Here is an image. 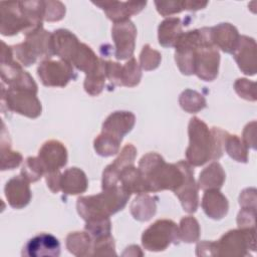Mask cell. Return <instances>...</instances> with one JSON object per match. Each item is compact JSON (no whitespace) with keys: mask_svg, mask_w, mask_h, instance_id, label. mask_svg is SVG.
<instances>
[{"mask_svg":"<svg viewBox=\"0 0 257 257\" xmlns=\"http://www.w3.org/2000/svg\"><path fill=\"white\" fill-rule=\"evenodd\" d=\"M138 169L147 183L149 192L167 189L176 192L184 182L182 161L178 164H167L156 153L144 156L140 161Z\"/></svg>","mask_w":257,"mask_h":257,"instance_id":"cell-1","label":"cell"},{"mask_svg":"<svg viewBox=\"0 0 257 257\" xmlns=\"http://www.w3.org/2000/svg\"><path fill=\"white\" fill-rule=\"evenodd\" d=\"M130 196L127 191L116 185L100 194L78 198L76 207L78 214L85 221L109 218L125 206Z\"/></svg>","mask_w":257,"mask_h":257,"instance_id":"cell-2","label":"cell"},{"mask_svg":"<svg viewBox=\"0 0 257 257\" xmlns=\"http://www.w3.org/2000/svg\"><path fill=\"white\" fill-rule=\"evenodd\" d=\"M190 145L186 158L193 166H202L214 160V139L206 123L198 117H192L189 123Z\"/></svg>","mask_w":257,"mask_h":257,"instance_id":"cell-3","label":"cell"},{"mask_svg":"<svg viewBox=\"0 0 257 257\" xmlns=\"http://www.w3.org/2000/svg\"><path fill=\"white\" fill-rule=\"evenodd\" d=\"M13 55L24 66H29L38 58L47 59L54 53L52 49L51 34L43 30L42 27L26 35L23 43L12 47Z\"/></svg>","mask_w":257,"mask_h":257,"instance_id":"cell-4","label":"cell"},{"mask_svg":"<svg viewBox=\"0 0 257 257\" xmlns=\"http://www.w3.org/2000/svg\"><path fill=\"white\" fill-rule=\"evenodd\" d=\"M1 34L10 36L19 31L29 34L42 27L25 10L22 2H1Z\"/></svg>","mask_w":257,"mask_h":257,"instance_id":"cell-5","label":"cell"},{"mask_svg":"<svg viewBox=\"0 0 257 257\" xmlns=\"http://www.w3.org/2000/svg\"><path fill=\"white\" fill-rule=\"evenodd\" d=\"M204 38L194 55V73L205 81H212L218 74L220 55L211 36V28H203Z\"/></svg>","mask_w":257,"mask_h":257,"instance_id":"cell-6","label":"cell"},{"mask_svg":"<svg viewBox=\"0 0 257 257\" xmlns=\"http://www.w3.org/2000/svg\"><path fill=\"white\" fill-rule=\"evenodd\" d=\"M255 228H240L224 234L216 242V255L218 256H246L249 249L256 250Z\"/></svg>","mask_w":257,"mask_h":257,"instance_id":"cell-7","label":"cell"},{"mask_svg":"<svg viewBox=\"0 0 257 257\" xmlns=\"http://www.w3.org/2000/svg\"><path fill=\"white\" fill-rule=\"evenodd\" d=\"M179 227L171 220H158L144 231L142 243L149 251H163L180 241Z\"/></svg>","mask_w":257,"mask_h":257,"instance_id":"cell-8","label":"cell"},{"mask_svg":"<svg viewBox=\"0 0 257 257\" xmlns=\"http://www.w3.org/2000/svg\"><path fill=\"white\" fill-rule=\"evenodd\" d=\"M36 91L24 88H11L6 90L2 85V103L11 111L35 118L41 113V103Z\"/></svg>","mask_w":257,"mask_h":257,"instance_id":"cell-9","label":"cell"},{"mask_svg":"<svg viewBox=\"0 0 257 257\" xmlns=\"http://www.w3.org/2000/svg\"><path fill=\"white\" fill-rule=\"evenodd\" d=\"M204 38V30L195 29L182 32L176 41V62L182 73L190 75L194 73V55L197 47Z\"/></svg>","mask_w":257,"mask_h":257,"instance_id":"cell-10","label":"cell"},{"mask_svg":"<svg viewBox=\"0 0 257 257\" xmlns=\"http://www.w3.org/2000/svg\"><path fill=\"white\" fill-rule=\"evenodd\" d=\"M38 76L45 86H65L75 77L72 65L64 60H43L37 68Z\"/></svg>","mask_w":257,"mask_h":257,"instance_id":"cell-11","label":"cell"},{"mask_svg":"<svg viewBox=\"0 0 257 257\" xmlns=\"http://www.w3.org/2000/svg\"><path fill=\"white\" fill-rule=\"evenodd\" d=\"M111 35L115 44L114 55L116 59L123 60L133 57L137 35V28L134 23L128 19L114 23Z\"/></svg>","mask_w":257,"mask_h":257,"instance_id":"cell-12","label":"cell"},{"mask_svg":"<svg viewBox=\"0 0 257 257\" xmlns=\"http://www.w3.org/2000/svg\"><path fill=\"white\" fill-rule=\"evenodd\" d=\"M1 77L8 84V87L30 89L37 92V85L34 79L13 59L1 61Z\"/></svg>","mask_w":257,"mask_h":257,"instance_id":"cell-13","label":"cell"},{"mask_svg":"<svg viewBox=\"0 0 257 257\" xmlns=\"http://www.w3.org/2000/svg\"><path fill=\"white\" fill-rule=\"evenodd\" d=\"M38 159L45 174L59 171L67 163L65 147L58 141H48L39 150Z\"/></svg>","mask_w":257,"mask_h":257,"instance_id":"cell-14","label":"cell"},{"mask_svg":"<svg viewBox=\"0 0 257 257\" xmlns=\"http://www.w3.org/2000/svg\"><path fill=\"white\" fill-rule=\"evenodd\" d=\"M60 254V243L49 233H41L31 238L23 248L22 255L30 257H57Z\"/></svg>","mask_w":257,"mask_h":257,"instance_id":"cell-15","label":"cell"},{"mask_svg":"<svg viewBox=\"0 0 257 257\" xmlns=\"http://www.w3.org/2000/svg\"><path fill=\"white\" fill-rule=\"evenodd\" d=\"M182 166L184 170V182L175 194L179 197L184 210L188 213H194L198 208V187L193 177L194 171L185 161H182Z\"/></svg>","mask_w":257,"mask_h":257,"instance_id":"cell-16","label":"cell"},{"mask_svg":"<svg viewBox=\"0 0 257 257\" xmlns=\"http://www.w3.org/2000/svg\"><path fill=\"white\" fill-rule=\"evenodd\" d=\"M234 58L239 68L247 75H254L256 72V42L248 36H240L235 50Z\"/></svg>","mask_w":257,"mask_h":257,"instance_id":"cell-17","label":"cell"},{"mask_svg":"<svg viewBox=\"0 0 257 257\" xmlns=\"http://www.w3.org/2000/svg\"><path fill=\"white\" fill-rule=\"evenodd\" d=\"M137 155V150L132 144H127L122 149L119 157L115 161L107 166L102 174V189H108L113 186H116L118 181L119 173L126 166L133 165Z\"/></svg>","mask_w":257,"mask_h":257,"instance_id":"cell-18","label":"cell"},{"mask_svg":"<svg viewBox=\"0 0 257 257\" xmlns=\"http://www.w3.org/2000/svg\"><path fill=\"white\" fill-rule=\"evenodd\" d=\"M135 120L136 117L131 111H114L104 120L102 134L121 142L122 137L133 128Z\"/></svg>","mask_w":257,"mask_h":257,"instance_id":"cell-19","label":"cell"},{"mask_svg":"<svg viewBox=\"0 0 257 257\" xmlns=\"http://www.w3.org/2000/svg\"><path fill=\"white\" fill-rule=\"evenodd\" d=\"M51 42L53 53L71 64V60L80 44L75 35L66 29H58L51 34Z\"/></svg>","mask_w":257,"mask_h":257,"instance_id":"cell-20","label":"cell"},{"mask_svg":"<svg viewBox=\"0 0 257 257\" xmlns=\"http://www.w3.org/2000/svg\"><path fill=\"white\" fill-rule=\"evenodd\" d=\"M28 183L22 176H16L7 182L5 196L11 207L21 209L30 202L31 192Z\"/></svg>","mask_w":257,"mask_h":257,"instance_id":"cell-21","label":"cell"},{"mask_svg":"<svg viewBox=\"0 0 257 257\" xmlns=\"http://www.w3.org/2000/svg\"><path fill=\"white\" fill-rule=\"evenodd\" d=\"M101 7L109 19L114 23L127 20L131 15L139 13L147 4V2H93Z\"/></svg>","mask_w":257,"mask_h":257,"instance_id":"cell-22","label":"cell"},{"mask_svg":"<svg viewBox=\"0 0 257 257\" xmlns=\"http://www.w3.org/2000/svg\"><path fill=\"white\" fill-rule=\"evenodd\" d=\"M211 36L214 45L227 53H233L240 37L237 29L229 23H221L211 28Z\"/></svg>","mask_w":257,"mask_h":257,"instance_id":"cell-23","label":"cell"},{"mask_svg":"<svg viewBox=\"0 0 257 257\" xmlns=\"http://www.w3.org/2000/svg\"><path fill=\"white\" fill-rule=\"evenodd\" d=\"M202 207L208 217L219 220L227 214L229 206L228 201L223 194L217 189H211L206 190L202 200Z\"/></svg>","mask_w":257,"mask_h":257,"instance_id":"cell-24","label":"cell"},{"mask_svg":"<svg viewBox=\"0 0 257 257\" xmlns=\"http://www.w3.org/2000/svg\"><path fill=\"white\" fill-rule=\"evenodd\" d=\"M88 186L85 174L77 168L67 169L61 174L60 190L65 194L77 195L86 191Z\"/></svg>","mask_w":257,"mask_h":257,"instance_id":"cell-25","label":"cell"},{"mask_svg":"<svg viewBox=\"0 0 257 257\" xmlns=\"http://www.w3.org/2000/svg\"><path fill=\"white\" fill-rule=\"evenodd\" d=\"M118 181L121 183L120 186L130 194L149 193V188L140 170L135 168L133 165L126 166L122 169V171L119 173Z\"/></svg>","mask_w":257,"mask_h":257,"instance_id":"cell-26","label":"cell"},{"mask_svg":"<svg viewBox=\"0 0 257 257\" xmlns=\"http://www.w3.org/2000/svg\"><path fill=\"white\" fill-rule=\"evenodd\" d=\"M99 61L100 59L94 54L89 46L80 43L71 60V64L77 69L84 71L87 75L96 69Z\"/></svg>","mask_w":257,"mask_h":257,"instance_id":"cell-27","label":"cell"},{"mask_svg":"<svg viewBox=\"0 0 257 257\" xmlns=\"http://www.w3.org/2000/svg\"><path fill=\"white\" fill-rule=\"evenodd\" d=\"M181 34L182 25L179 18H168L159 26V42L164 47L175 46L176 41Z\"/></svg>","mask_w":257,"mask_h":257,"instance_id":"cell-28","label":"cell"},{"mask_svg":"<svg viewBox=\"0 0 257 257\" xmlns=\"http://www.w3.org/2000/svg\"><path fill=\"white\" fill-rule=\"evenodd\" d=\"M225 180V173L218 163H212L200 174L199 187L203 190H219Z\"/></svg>","mask_w":257,"mask_h":257,"instance_id":"cell-29","label":"cell"},{"mask_svg":"<svg viewBox=\"0 0 257 257\" xmlns=\"http://www.w3.org/2000/svg\"><path fill=\"white\" fill-rule=\"evenodd\" d=\"M91 237L85 232H73L66 238V247L70 253L75 256L92 255Z\"/></svg>","mask_w":257,"mask_h":257,"instance_id":"cell-30","label":"cell"},{"mask_svg":"<svg viewBox=\"0 0 257 257\" xmlns=\"http://www.w3.org/2000/svg\"><path fill=\"white\" fill-rule=\"evenodd\" d=\"M156 198L149 195L139 194L131 206V212L134 218L139 221L150 220L156 213Z\"/></svg>","mask_w":257,"mask_h":257,"instance_id":"cell-31","label":"cell"},{"mask_svg":"<svg viewBox=\"0 0 257 257\" xmlns=\"http://www.w3.org/2000/svg\"><path fill=\"white\" fill-rule=\"evenodd\" d=\"M105 77H106L105 61L100 59L96 69L86 75V78L84 81L85 91L90 95L99 94L104 87Z\"/></svg>","mask_w":257,"mask_h":257,"instance_id":"cell-32","label":"cell"},{"mask_svg":"<svg viewBox=\"0 0 257 257\" xmlns=\"http://www.w3.org/2000/svg\"><path fill=\"white\" fill-rule=\"evenodd\" d=\"M180 104L188 112H197L206 106V100L197 91L187 89L180 95Z\"/></svg>","mask_w":257,"mask_h":257,"instance_id":"cell-33","label":"cell"},{"mask_svg":"<svg viewBox=\"0 0 257 257\" xmlns=\"http://www.w3.org/2000/svg\"><path fill=\"white\" fill-rule=\"evenodd\" d=\"M224 149L227 154L237 162H247V147L241 143V140L237 136H230L228 134L225 140Z\"/></svg>","mask_w":257,"mask_h":257,"instance_id":"cell-34","label":"cell"},{"mask_svg":"<svg viewBox=\"0 0 257 257\" xmlns=\"http://www.w3.org/2000/svg\"><path fill=\"white\" fill-rule=\"evenodd\" d=\"M180 239L187 243L196 242L199 239L200 227L198 221L193 217H185L180 222Z\"/></svg>","mask_w":257,"mask_h":257,"instance_id":"cell-35","label":"cell"},{"mask_svg":"<svg viewBox=\"0 0 257 257\" xmlns=\"http://www.w3.org/2000/svg\"><path fill=\"white\" fill-rule=\"evenodd\" d=\"M119 144V141L101 133L94 140V149L98 155L108 157L118 153Z\"/></svg>","mask_w":257,"mask_h":257,"instance_id":"cell-36","label":"cell"},{"mask_svg":"<svg viewBox=\"0 0 257 257\" xmlns=\"http://www.w3.org/2000/svg\"><path fill=\"white\" fill-rule=\"evenodd\" d=\"M142 76L141 68L134 57L122 66L121 69V85L135 86L140 82Z\"/></svg>","mask_w":257,"mask_h":257,"instance_id":"cell-37","label":"cell"},{"mask_svg":"<svg viewBox=\"0 0 257 257\" xmlns=\"http://www.w3.org/2000/svg\"><path fill=\"white\" fill-rule=\"evenodd\" d=\"M43 174H45V171L39 159L34 157L27 158L22 167L21 176L28 182H36L42 177Z\"/></svg>","mask_w":257,"mask_h":257,"instance_id":"cell-38","label":"cell"},{"mask_svg":"<svg viewBox=\"0 0 257 257\" xmlns=\"http://www.w3.org/2000/svg\"><path fill=\"white\" fill-rule=\"evenodd\" d=\"M85 230L90 233L92 238L98 239L110 235V221L109 218L95 219L86 221Z\"/></svg>","mask_w":257,"mask_h":257,"instance_id":"cell-39","label":"cell"},{"mask_svg":"<svg viewBox=\"0 0 257 257\" xmlns=\"http://www.w3.org/2000/svg\"><path fill=\"white\" fill-rule=\"evenodd\" d=\"M140 60L141 66L145 70H152L159 66L161 61V54L157 50L152 49L151 46L147 44L143 47L140 55Z\"/></svg>","mask_w":257,"mask_h":257,"instance_id":"cell-40","label":"cell"},{"mask_svg":"<svg viewBox=\"0 0 257 257\" xmlns=\"http://www.w3.org/2000/svg\"><path fill=\"white\" fill-rule=\"evenodd\" d=\"M22 161V156L18 152L10 150V146H1V170H12L19 166Z\"/></svg>","mask_w":257,"mask_h":257,"instance_id":"cell-41","label":"cell"},{"mask_svg":"<svg viewBox=\"0 0 257 257\" xmlns=\"http://www.w3.org/2000/svg\"><path fill=\"white\" fill-rule=\"evenodd\" d=\"M65 14V7L59 1H44V17L46 21H58Z\"/></svg>","mask_w":257,"mask_h":257,"instance_id":"cell-42","label":"cell"},{"mask_svg":"<svg viewBox=\"0 0 257 257\" xmlns=\"http://www.w3.org/2000/svg\"><path fill=\"white\" fill-rule=\"evenodd\" d=\"M92 255H115L113 238L108 235L94 240Z\"/></svg>","mask_w":257,"mask_h":257,"instance_id":"cell-43","label":"cell"},{"mask_svg":"<svg viewBox=\"0 0 257 257\" xmlns=\"http://www.w3.org/2000/svg\"><path fill=\"white\" fill-rule=\"evenodd\" d=\"M255 82L249 81L246 78H239L235 82V90L236 92L243 98L248 100H256L255 93Z\"/></svg>","mask_w":257,"mask_h":257,"instance_id":"cell-44","label":"cell"},{"mask_svg":"<svg viewBox=\"0 0 257 257\" xmlns=\"http://www.w3.org/2000/svg\"><path fill=\"white\" fill-rule=\"evenodd\" d=\"M255 216L256 209L242 208L237 218L239 228H255Z\"/></svg>","mask_w":257,"mask_h":257,"instance_id":"cell-45","label":"cell"},{"mask_svg":"<svg viewBox=\"0 0 257 257\" xmlns=\"http://www.w3.org/2000/svg\"><path fill=\"white\" fill-rule=\"evenodd\" d=\"M158 11L164 15H171L174 13H178L181 10L185 9V1H167V2H159L156 1L155 2Z\"/></svg>","mask_w":257,"mask_h":257,"instance_id":"cell-46","label":"cell"},{"mask_svg":"<svg viewBox=\"0 0 257 257\" xmlns=\"http://www.w3.org/2000/svg\"><path fill=\"white\" fill-rule=\"evenodd\" d=\"M242 208H254L256 209V190L246 189L242 192L239 199Z\"/></svg>","mask_w":257,"mask_h":257,"instance_id":"cell-47","label":"cell"},{"mask_svg":"<svg viewBox=\"0 0 257 257\" xmlns=\"http://www.w3.org/2000/svg\"><path fill=\"white\" fill-rule=\"evenodd\" d=\"M255 121H252L251 123H248L244 130L243 133V140L245 143V146L248 148L255 149V136H256V131H255Z\"/></svg>","mask_w":257,"mask_h":257,"instance_id":"cell-48","label":"cell"},{"mask_svg":"<svg viewBox=\"0 0 257 257\" xmlns=\"http://www.w3.org/2000/svg\"><path fill=\"white\" fill-rule=\"evenodd\" d=\"M196 254L198 256H207V255H216V242L202 241L198 243Z\"/></svg>","mask_w":257,"mask_h":257,"instance_id":"cell-49","label":"cell"},{"mask_svg":"<svg viewBox=\"0 0 257 257\" xmlns=\"http://www.w3.org/2000/svg\"><path fill=\"white\" fill-rule=\"evenodd\" d=\"M60 179L61 174L59 173V171L46 174L47 186L53 193H57L60 190Z\"/></svg>","mask_w":257,"mask_h":257,"instance_id":"cell-50","label":"cell"}]
</instances>
